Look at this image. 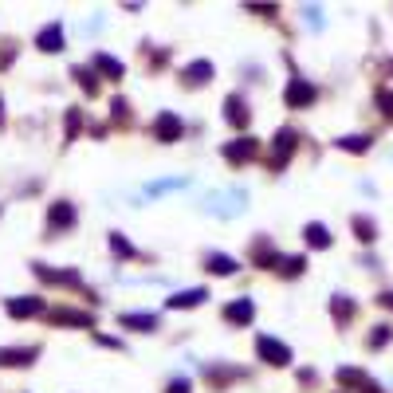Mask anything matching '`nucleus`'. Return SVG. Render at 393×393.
I'll use <instances>...</instances> for the list:
<instances>
[{"mask_svg":"<svg viewBox=\"0 0 393 393\" xmlns=\"http://www.w3.org/2000/svg\"><path fill=\"white\" fill-rule=\"evenodd\" d=\"M256 350H260V358H264L267 366H287V362H291V350H287L280 338H267V334L256 342Z\"/></svg>","mask_w":393,"mask_h":393,"instance_id":"obj_1","label":"nucleus"},{"mask_svg":"<svg viewBox=\"0 0 393 393\" xmlns=\"http://www.w3.org/2000/svg\"><path fill=\"white\" fill-rule=\"evenodd\" d=\"M154 138L157 141H177L181 138V118L170 114V110H161V114L154 118Z\"/></svg>","mask_w":393,"mask_h":393,"instance_id":"obj_2","label":"nucleus"},{"mask_svg":"<svg viewBox=\"0 0 393 393\" xmlns=\"http://www.w3.org/2000/svg\"><path fill=\"white\" fill-rule=\"evenodd\" d=\"M283 103H287V107H311V103H314V87L307 83V79H291V87L283 91Z\"/></svg>","mask_w":393,"mask_h":393,"instance_id":"obj_3","label":"nucleus"},{"mask_svg":"<svg viewBox=\"0 0 393 393\" xmlns=\"http://www.w3.org/2000/svg\"><path fill=\"white\" fill-rule=\"evenodd\" d=\"M47 224H51V232H63V228H71L75 224V208L67 201H55L47 208Z\"/></svg>","mask_w":393,"mask_h":393,"instance_id":"obj_4","label":"nucleus"},{"mask_svg":"<svg viewBox=\"0 0 393 393\" xmlns=\"http://www.w3.org/2000/svg\"><path fill=\"white\" fill-rule=\"evenodd\" d=\"M224 157H228L232 165H240V161L256 157V138H236L232 146H224Z\"/></svg>","mask_w":393,"mask_h":393,"instance_id":"obj_5","label":"nucleus"},{"mask_svg":"<svg viewBox=\"0 0 393 393\" xmlns=\"http://www.w3.org/2000/svg\"><path fill=\"white\" fill-rule=\"evenodd\" d=\"M181 79H185L189 87H201L204 79H213V63H208V59H197V63H189L185 71H181Z\"/></svg>","mask_w":393,"mask_h":393,"instance_id":"obj_6","label":"nucleus"},{"mask_svg":"<svg viewBox=\"0 0 393 393\" xmlns=\"http://www.w3.org/2000/svg\"><path fill=\"white\" fill-rule=\"evenodd\" d=\"M252 314H256L252 299H236V303L224 307V319H228V323H252Z\"/></svg>","mask_w":393,"mask_h":393,"instance_id":"obj_7","label":"nucleus"},{"mask_svg":"<svg viewBox=\"0 0 393 393\" xmlns=\"http://www.w3.org/2000/svg\"><path fill=\"white\" fill-rule=\"evenodd\" d=\"M36 44H40V51H63V31H59V24H47V28L36 36Z\"/></svg>","mask_w":393,"mask_h":393,"instance_id":"obj_8","label":"nucleus"},{"mask_svg":"<svg viewBox=\"0 0 393 393\" xmlns=\"http://www.w3.org/2000/svg\"><path fill=\"white\" fill-rule=\"evenodd\" d=\"M204 299L208 295H204L201 287H193V291H177V295H170V307L173 311H181V307H201Z\"/></svg>","mask_w":393,"mask_h":393,"instance_id":"obj_9","label":"nucleus"},{"mask_svg":"<svg viewBox=\"0 0 393 393\" xmlns=\"http://www.w3.org/2000/svg\"><path fill=\"white\" fill-rule=\"evenodd\" d=\"M291 150H295V134H291V130H280V134H275V157H271V165H283Z\"/></svg>","mask_w":393,"mask_h":393,"instance_id":"obj_10","label":"nucleus"},{"mask_svg":"<svg viewBox=\"0 0 393 393\" xmlns=\"http://www.w3.org/2000/svg\"><path fill=\"white\" fill-rule=\"evenodd\" d=\"M44 311V303H40V299H8V314H16V319H20V314H24V319H28V314H40Z\"/></svg>","mask_w":393,"mask_h":393,"instance_id":"obj_11","label":"nucleus"},{"mask_svg":"<svg viewBox=\"0 0 393 393\" xmlns=\"http://www.w3.org/2000/svg\"><path fill=\"white\" fill-rule=\"evenodd\" d=\"M224 107H228V122H232V126L248 122V107H244V98H240V94H228V103H224Z\"/></svg>","mask_w":393,"mask_h":393,"instance_id":"obj_12","label":"nucleus"},{"mask_svg":"<svg viewBox=\"0 0 393 393\" xmlns=\"http://www.w3.org/2000/svg\"><path fill=\"white\" fill-rule=\"evenodd\" d=\"M36 350H0V366H31Z\"/></svg>","mask_w":393,"mask_h":393,"instance_id":"obj_13","label":"nucleus"},{"mask_svg":"<svg viewBox=\"0 0 393 393\" xmlns=\"http://www.w3.org/2000/svg\"><path fill=\"white\" fill-rule=\"evenodd\" d=\"M303 236H307V244H311V248H330V232L323 228V224H307Z\"/></svg>","mask_w":393,"mask_h":393,"instance_id":"obj_14","label":"nucleus"},{"mask_svg":"<svg viewBox=\"0 0 393 393\" xmlns=\"http://www.w3.org/2000/svg\"><path fill=\"white\" fill-rule=\"evenodd\" d=\"M122 327H130V330H157V319L154 314H122Z\"/></svg>","mask_w":393,"mask_h":393,"instance_id":"obj_15","label":"nucleus"},{"mask_svg":"<svg viewBox=\"0 0 393 393\" xmlns=\"http://www.w3.org/2000/svg\"><path fill=\"white\" fill-rule=\"evenodd\" d=\"M51 323H71V327H91V314H79V311H51Z\"/></svg>","mask_w":393,"mask_h":393,"instance_id":"obj_16","label":"nucleus"},{"mask_svg":"<svg viewBox=\"0 0 393 393\" xmlns=\"http://www.w3.org/2000/svg\"><path fill=\"white\" fill-rule=\"evenodd\" d=\"M94 67H98L103 75H110V79H122V63H118V59H110V55H103V51L94 55Z\"/></svg>","mask_w":393,"mask_h":393,"instance_id":"obj_17","label":"nucleus"},{"mask_svg":"<svg viewBox=\"0 0 393 393\" xmlns=\"http://www.w3.org/2000/svg\"><path fill=\"white\" fill-rule=\"evenodd\" d=\"M204 264H208V271H217V275H232L236 271V260H228V256H208V260H204Z\"/></svg>","mask_w":393,"mask_h":393,"instance_id":"obj_18","label":"nucleus"},{"mask_svg":"<svg viewBox=\"0 0 393 393\" xmlns=\"http://www.w3.org/2000/svg\"><path fill=\"white\" fill-rule=\"evenodd\" d=\"M189 181L185 177H170V181H154V185H146V197H157V193H170V189H185Z\"/></svg>","mask_w":393,"mask_h":393,"instance_id":"obj_19","label":"nucleus"},{"mask_svg":"<svg viewBox=\"0 0 393 393\" xmlns=\"http://www.w3.org/2000/svg\"><path fill=\"white\" fill-rule=\"evenodd\" d=\"M354 232H358L362 244H370V240L377 236V228H374V220L370 217H354Z\"/></svg>","mask_w":393,"mask_h":393,"instance_id":"obj_20","label":"nucleus"},{"mask_svg":"<svg viewBox=\"0 0 393 393\" xmlns=\"http://www.w3.org/2000/svg\"><path fill=\"white\" fill-rule=\"evenodd\" d=\"M330 311H334V319H350V314H354V303H350V299L346 295H334V303H330Z\"/></svg>","mask_w":393,"mask_h":393,"instance_id":"obj_21","label":"nucleus"},{"mask_svg":"<svg viewBox=\"0 0 393 393\" xmlns=\"http://www.w3.org/2000/svg\"><path fill=\"white\" fill-rule=\"evenodd\" d=\"M110 248H114V256H134V248H130V240L122 232H110Z\"/></svg>","mask_w":393,"mask_h":393,"instance_id":"obj_22","label":"nucleus"},{"mask_svg":"<svg viewBox=\"0 0 393 393\" xmlns=\"http://www.w3.org/2000/svg\"><path fill=\"white\" fill-rule=\"evenodd\" d=\"M338 146H342V150H354V154H362V150L370 146V138H362V134H350V138H338Z\"/></svg>","mask_w":393,"mask_h":393,"instance_id":"obj_23","label":"nucleus"},{"mask_svg":"<svg viewBox=\"0 0 393 393\" xmlns=\"http://www.w3.org/2000/svg\"><path fill=\"white\" fill-rule=\"evenodd\" d=\"M75 79H79V87H87V94H94V75L87 67H75Z\"/></svg>","mask_w":393,"mask_h":393,"instance_id":"obj_24","label":"nucleus"},{"mask_svg":"<svg viewBox=\"0 0 393 393\" xmlns=\"http://www.w3.org/2000/svg\"><path fill=\"white\" fill-rule=\"evenodd\" d=\"M385 342H390V327H374V334H370V346L377 350V346H385Z\"/></svg>","mask_w":393,"mask_h":393,"instance_id":"obj_25","label":"nucleus"},{"mask_svg":"<svg viewBox=\"0 0 393 393\" xmlns=\"http://www.w3.org/2000/svg\"><path fill=\"white\" fill-rule=\"evenodd\" d=\"M303 271V256H291V260H283V275H299Z\"/></svg>","mask_w":393,"mask_h":393,"instance_id":"obj_26","label":"nucleus"},{"mask_svg":"<svg viewBox=\"0 0 393 393\" xmlns=\"http://www.w3.org/2000/svg\"><path fill=\"white\" fill-rule=\"evenodd\" d=\"M377 107H385V114H393V91H377Z\"/></svg>","mask_w":393,"mask_h":393,"instance_id":"obj_27","label":"nucleus"},{"mask_svg":"<svg viewBox=\"0 0 393 393\" xmlns=\"http://www.w3.org/2000/svg\"><path fill=\"white\" fill-rule=\"evenodd\" d=\"M170 393H189V381H173Z\"/></svg>","mask_w":393,"mask_h":393,"instance_id":"obj_28","label":"nucleus"},{"mask_svg":"<svg viewBox=\"0 0 393 393\" xmlns=\"http://www.w3.org/2000/svg\"><path fill=\"white\" fill-rule=\"evenodd\" d=\"M377 303H385V307H393V291H385V295L377 299Z\"/></svg>","mask_w":393,"mask_h":393,"instance_id":"obj_29","label":"nucleus"}]
</instances>
